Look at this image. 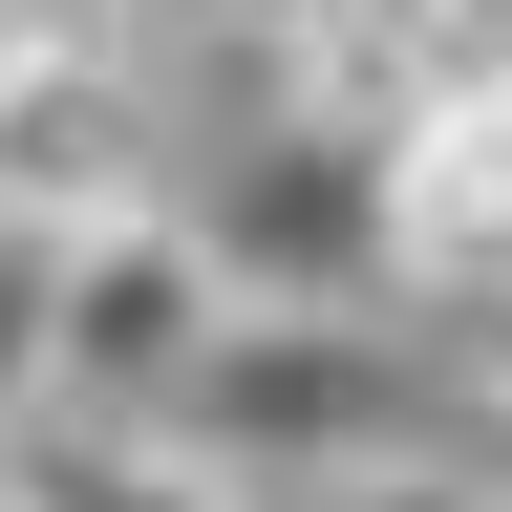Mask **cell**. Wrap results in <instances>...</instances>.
<instances>
[{"mask_svg":"<svg viewBox=\"0 0 512 512\" xmlns=\"http://www.w3.org/2000/svg\"><path fill=\"white\" fill-rule=\"evenodd\" d=\"M150 448L278 512L320 470H512V384L448 363V342H406L384 299H235L214 342L171 363Z\"/></svg>","mask_w":512,"mask_h":512,"instance_id":"6da1fadb","label":"cell"},{"mask_svg":"<svg viewBox=\"0 0 512 512\" xmlns=\"http://www.w3.org/2000/svg\"><path fill=\"white\" fill-rule=\"evenodd\" d=\"M214 320H235V278H214V235H192L171 192L86 214V235L43 256V427H150Z\"/></svg>","mask_w":512,"mask_h":512,"instance_id":"7a4b0ae2","label":"cell"},{"mask_svg":"<svg viewBox=\"0 0 512 512\" xmlns=\"http://www.w3.org/2000/svg\"><path fill=\"white\" fill-rule=\"evenodd\" d=\"M150 171H171V128H150L128 22H22L0 43V235H86Z\"/></svg>","mask_w":512,"mask_h":512,"instance_id":"3957f363","label":"cell"},{"mask_svg":"<svg viewBox=\"0 0 512 512\" xmlns=\"http://www.w3.org/2000/svg\"><path fill=\"white\" fill-rule=\"evenodd\" d=\"M192 235H214L235 299H384V278H406V256H384V150L278 128V107H256V150H235V192H214Z\"/></svg>","mask_w":512,"mask_h":512,"instance_id":"277c9868","label":"cell"},{"mask_svg":"<svg viewBox=\"0 0 512 512\" xmlns=\"http://www.w3.org/2000/svg\"><path fill=\"white\" fill-rule=\"evenodd\" d=\"M384 256L406 278H512V64H470L384 128Z\"/></svg>","mask_w":512,"mask_h":512,"instance_id":"5b68a950","label":"cell"},{"mask_svg":"<svg viewBox=\"0 0 512 512\" xmlns=\"http://www.w3.org/2000/svg\"><path fill=\"white\" fill-rule=\"evenodd\" d=\"M0 470H22V512H256V491H214V470H171L150 427H22Z\"/></svg>","mask_w":512,"mask_h":512,"instance_id":"8992f818","label":"cell"},{"mask_svg":"<svg viewBox=\"0 0 512 512\" xmlns=\"http://www.w3.org/2000/svg\"><path fill=\"white\" fill-rule=\"evenodd\" d=\"M43 256L64 235H0V448L43 427Z\"/></svg>","mask_w":512,"mask_h":512,"instance_id":"52a82bcc","label":"cell"},{"mask_svg":"<svg viewBox=\"0 0 512 512\" xmlns=\"http://www.w3.org/2000/svg\"><path fill=\"white\" fill-rule=\"evenodd\" d=\"M278 512H512V470H320Z\"/></svg>","mask_w":512,"mask_h":512,"instance_id":"ba28073f","label":"cell"},{"mask_svg":"<svg viewBox=\"0 0 512 512\" xmlns=\"http://www.w3.org/2000/svg\"><path fill=\"white\" fill-rule=\"evenodd\" d=\"M22 22H128V0H22Z\"/></svg>","mask_w":512,"mask_h":512,"instance_id":"9c48e42d","label":"cell"},{"mask_svg":"<svg viewBox=\"0 0 512 512\" xmlns=\"http://www.w3.org/2000/svg\"><path fill=\"white\" fill-rule=\"evenodd\" d=\"M0 43H22V0H0Z\"/></svg>","mask_w":512,"mask_h":512,"instance_id":"30bf717a","label":"cell"},{"mask_svg":"<svg viewBox=\"0 0 512 512\" xmlns=\"http://www.w3.org/2000/svg\"><path fill=\"white\" fill-rule=\"evenodd\" d=\"M0 512H22V470H0Z\"/></svg>","mask_w":512,"mask_h":512,"instance_id":"8fae6325","label":"cell"}]
</instances>
